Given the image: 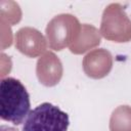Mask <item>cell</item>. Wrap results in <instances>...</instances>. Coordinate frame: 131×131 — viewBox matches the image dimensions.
Returning a JSON list of instances; mask_svg holds the SVG:
<instances>
[{
  "mask_svg": "<svg viewBox=\"0 0 131 131\" xmlns=\"http://www.w3.org/2000/svg\"><path fill=\"white\" fill-rule=\"evenodd\" d=\"M30 108V94L23 83L12 77L3 78L0 82L1 119L18 126L25 123Z\"/></svg>",
  "mask_w": 131,
  "mask_h": 131,
  "instance_id": "cell-1",
  "label": "cell"
},
{
  "mask_svg": "<svg viewBox=\"0 0 131 131\" xmlns=\"http://www.w3.org/2000/svg\"><path fill=\"white\" fill-rule=\"evenodd\" d=\"M69 115L49 102L41 103L32 110L24 125L23 131H68Z\"/></svg>",
  "mask_w": 131,
  "mask_h": 131,
  "instance_id": "cell-2",
  "label": "cell"
},
{
  "mask_svg": "<svg viewBox=\"0 0 131 131\" xmlns=\"http://www.w3.org/2000/svg\"><path fill=\"white\" fill-rule=\"evenodd\" d=\"M0 131H19L18 129L11 127V126H6V125H1L0 127Z\"/></svg>",
  "mask_w": 131,
  "mask_h": 131,
  "instance_id": "cell-3",
  "label": "cell"
}]
</instances>
